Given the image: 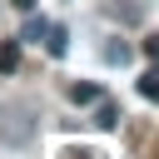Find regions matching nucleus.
I'll return each instance as SVG.
<instances>
[{
    "label": "nucleus",
    "mask_w": 159,
    "mask_h": 159,
    "mask_svg": "<svg viewBox=\"0 0 159 159\" xmlns=\"http://www.w3.org/2000/svg\"><path fill=\"white\" fill-rule=\"evenodd\" d=\"M30 134H35L30 109H25V104H5V109H0V139H5V144H30Z\"/></svg>",
    "instance_id": "obj_1"
},
{
    "label": "nucleus",
    "mask_w": 159,
    "mask_h": 159,
    "mask_svg": "<svg viewBox=\"0 0 159 159\" xmlns=\"http://www.w3.org/2000/svg\"><path fill=\"white\" fill-rule=\"evenodd\" d=\"M70 99H75V104H94L99 89H94V84H70Z\"/></svg>",
    "instance_id": "obj_8"
},
{
    "label": "nucleus",
    "mask_w": 159,
    "mask_h": 159,
    "mask_svg": "<svg viewBox=\"0 0 159 159\" xmlns=\"http://www.w3.org/2000/svg\"><path fill=\"white\" fill-rule=\"evenodd\" d=\"M45 50H50L55 60L70 55V35H65V25H50V30H45Z\"/></svg>",
    "instance_id": "obj_2"
},
{
    "label": "nucleus",
    "mask_w": 159,
    "mask_h": 159,
    "mask_svg": "<svg viewBox=\"0 0 159 159\" xmlns=\"http://www.w3.org/2000/svg\"><path fill=\"white\" fill-rule=\"evenodd\" d=\"M119 119H124V114H119V104H104V99H94V124H99V129H114Z\"/></svg>",
    "instance_id": "obj_4"
},
{
    "label": "nucleus",
    "mask_w": 159,
    "mask_h": 159,
    "mask_svg": "<svg viewBox=\"0 0 159 159\" xmlns=\"http://www.w3.org/2000/svg\"><path fill=\"white\" fill-rule=\"evenodd\" d=\"M70 159H99V154H89V149H84V154H70Z\"/></svg>",
    "instance_id": "obj_11"
},
{
    "label": "nucleus",
    "mask_w": 159,
    "mask_h": 159,
    "mask_svg": "<svg viewBox=\"0 0 159 159\" xmlns=\"http://www.w3.org/2000/svg\"><path fill=\"white\" fill-rule=\"evenodd\" d=\"M20 70V40H0V75Z\"/></svg>",
    "instance_id": "obj_3"
},
{
    "label": "nucleus",
    "mask_w": 159,
    "mask_h": 159,
    "mask_svg": "<svg viewBox=\"0 0 159 159\" xmlns=\"http://www.w3.org/2000/svg\"><path fill=\"white\" fill-rule=\"evenodd\" d=\"M129 55H134V50H129L124 40H114V45H104V60H109V65H129Z\"/></svg>",
    "instance_id": "obj_7"
},
{
    "label": "nucleus",
    "mask_w": 159,
    "mask_h": 159,
    "mask_svg": "<svg viewBox=\"0 0 159 159\" xmlns=\"http://www.w3.org/2000/svg\"><path fill=\"white\" fill-rule=\"evenodd\" d=\"M45 30H50V20H45V15H40V20L30 15V20H25V30H20V40H35V45H40V40H45Z\"/></svg>",
    "instance_id": "obj_6"
},
{
    "label": "nucleus",
    "mask_w": 159,
    "mask_h": 159,
    "mask_svg": "<svg viewBox=\"0 0 159 159\" xmlns=\"http://www.w3.org/2000/svg\"><path fill=\"white\" fill-rule=\"evenodd\" d=\"M139 94H144V99H154V104H159V65H154V70H144V75H139Z\"/></svg>",
    "instance_id": "obj_5"
},
{
    "label": "nucleus",
    "mask_w": 159,
    "mask_h": 159,
    "mask_svg": "<svg viewBox=\"0 0 159 159\" xmlns=\"http://www.w3.org/2000/svg\"><path fill=\"white\" fill-rule=\"evenodd\" d=\"M10 5H15V10H25V15L35 10V0H10Z\"/></svg>",
    "instance_id": "obj_10"
},
{
    "label": "nucleus",
    "mask_w": 159,
    "mask_h": 159,
    "mask_svg": "<svg viewBox=\"0 0 159 159\" xmlns=\"http://www.w3.org/2000/svg\"><path fill=\"white\" fill-rule=\"evenodd\" d=\"M144 55H149V60L159 65V35H149V40H144Z\"/></svg>",
    "instance_id": "obj_9"
}]
</instances>
